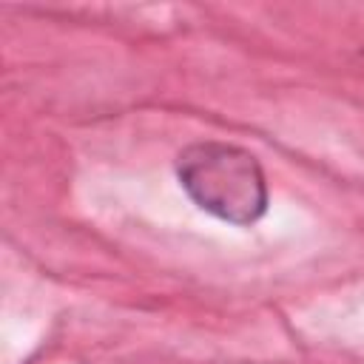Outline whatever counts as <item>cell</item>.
Returning a JSON list of instances; mask_svg holds the SVG:
<instances>
[{"instance_id":"6da1fadb","label":"cell","mask_w":364,"mask_h":364,"mask_svg":"<svg viewBox=\"0 0 364 364\" xmlns=\"http://www.w3.org/2000/svg\"><path fill=\"white\" fill-rule=\"evenodd\" d=\"M185 193L208 213L230 225H250L267 208V185L259 159L228 142H193L176 156Z\"/></svg>"}]
</instances>
